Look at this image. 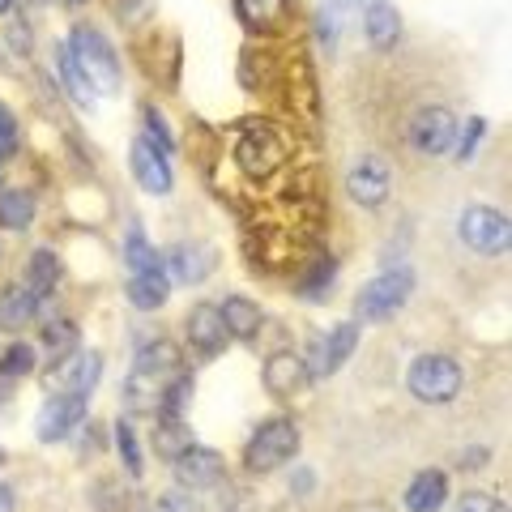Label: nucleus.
Returning <instances> with one entry per match:
<instances>
[{"label": "nucleus", "instance_id": "obj_25", "mask_svg": "<svg viewBox=\"0 0 512 512\" xmlns=\"http://www.w3.org/2000/svg\"><path fill=\"white\" fill-rule=\"evenodd\" d=\"M35 308L39 299L26 291V286H9V291H0V329H22L35 320Z\"/></svg>", "mask_w": 512, "mask_h": 512}, {"label": "nucleus", "instance_id": "obj_36", "mask_svg": "<svg viewBox=\"0 0 512 512\" xmlns=\"http://www.w3.org/2000/svg\"><path fill=\"white\" fill-rule=\"evenodd\" d=\"M453 512H508V508H504V500H495L487 491H466Z\"/></svg>", "mask_w": 512, "mask_h": 512}, {"label": "nucleus", "instance_id": "obj_41", "mask_svg": "<svg viewBox=\"0 0 512 512\" xmlns=\"http://www.w3.org/2000/svg\"><path fill=\"white\" fill-rule=\"evenodd\" d=\"M325 9L333 13H355V9H367V5H376V0H320Z\"/></svg>", "mask_w": 512, "mask_h": 512}, {"label": "nucleus", "instance_id": "obj_17", "mask_svg": "<svg viewBox=\"0 0 512 512\" xmlns=\"http://www.w3.org/2000/svg\"><path fill=\"white\" fill-rule=\"evenodd\" d=\"M133 372H137L141 380L167 384L175 372H180V346L167 342V338H158V342H150V346H141V350H137Z\"/></svg>", "mask_w": 512, "mask_h": 512}, {"label": "nucleus", "instance_id": "obj_23", "mask_svg": "<svg viewBox=\"0 0 512 512\" xmlns=\"http://www.w3.org/2000/svg\"><path fill=\"white\" fill-rule=\"evenodd\" d=\"M56 64H60V77H64V90H69V99L77 103V107H94L99 103V94H94V86H90V77L82 73V64H77V56H73V47L69 43H60L56 47Z\"/></svg>", "mask_w": 512, "mask_h": 512}, {"label": "nucleus", "instance_id": "obj_18", "mask_svg": "<svg viewBox=\"0 0 512 512\" xmlns=\"http://www.w3.org/2000/svg\"><path fill=\"white\" fill-rule=\"evenodd\" d=\"M235 13L256 35H274L291 18V0H235Z\"/></svg>", "mask_w": 512, "mask_h": 512}, {"label": "nucleus", "instance_id": "obj_43", "mask_svg": "<svg viewBox=\"0 0 512 512\" xmlns=\"http://www.w3.org/2000/svg\"><path fill=\"white\" fill-rule=\"evenodd\" d=\"M13 504H18V500H13V487L0 483V512H13Z\"/></svg>", "mask_w": 512, "mask_h": 512}, {"label": "nucleus", "instance_id": "obj_42", "mask_svg": "<svg viewBox=\"0 0 512 512\" xmlns=\"http://www.w3.org/2000/svg\"><path fill=\"white\" fill-rule=\"evenodd\" d=\"M483 461H487V448H470L461 466H466V470H478V466H483Z\"/></svg>", "mask_w": 512, "mask_h": 512}, {"label": "nucleus", "instance_id": "obj_33", "mask_svg": "<svg viewBox=\"0 0 512 512\" xmlns=\"http://www.w3.org/2000/svg\"><path fill=\"white\" fill-rule=\"evenodd\" d=\"M116 448H120V457H124V470L141 478V470H146V461H141V448H137V436H133V427L128 423H116Z\"/></svg>", "mask_w": 512, "mask_h": 512}, {"label": "nucleus", "instance_id": "obj_34", "mask_svg": "<svg viewBox=\"0 0 512 512\" xmlns=\"http://www.w3.org/2000/svg\"><path fill=\"white\" fill-rule=\"evenodd\" d=\"M146 141L154 150H163V154H171L175 150V137H171V128H167V120L158 116L154 107H146Z\"/></svg>", "mask_w": 512, "mask_h": 512}, {"label": "nucleus", "instance_id": "obj_15", "mask_svg": "<svg viewBox=\"0 0 512 512\" xmlns=\"http://www.w3.org/2000/svg\"><path fill=\"white\" fill-rule=\"evenodd\" d=\"M261 380H265V389L274 393V397H291V393H299L312 376H308V367H303V355H295V350H278V355L265 359Z\"/></svg>", "mask_w": 512, "mask_h": 512}, {"label": "nucleus", "instance_id": "obj_20", "mask_svg": "<svg viewBox=\"0 0 512 512\" xmlns=\"http://www.w3.org/2000/svg\"><path fill=\"white\" fill-rule=\"evenodd\" d=\"M167 265H171V274L180 282H205V274L214 269V248H205V244H175L167 252Z\"/></svg>", "mask_w": 512, "mask_h": 512}, {"label": "nucleus", "instance_id": "obj_5", "mask_svg": "<svg viewBox=\"0 0 512 512\" xmlns=\"http://www.w3.org/2000/svg\"><path fill=\"white\" fill-rule=\"evenodd\" d=\"M235 163H239V171H244L248 180H269L274 171H282L286 146L278 141L274 128L252 124V128H244V137L235 141Z\"/></svg>", "mask_w": 512, "mask_h": 512}, {"label": "nucleus", "instance_id": "obj_22", "mask_svg": "<svg viewBox=\"0 0 512 512\" xmlns=\"http://www.w3.org/2000/svg\"><path fill=\"white\" fill-rule=\"evenodd\" d=\"M363 30H367V43L380 47V52H389V47L397 43V35H402V13H397L393 5H384V0H376V5H367Z\"/></svg>", "mask_w": 512, "mask_h": 512}, {"label": "nucleus", "instance_id": "obj_16", "mask_svg": "<svg viewBox=\"0 0 512 512\" xmlns=\"http://www.w3.org/2000/svg\"><path fill=\"white\" fill-rule=\"evenodd\" d=\"M167 299H171V278L163 265H150L128 278V303H133L137 312H158Z\"/></svg>", "mask_w": 512, "mask_h": 512}, {"label": "nucleus", "instance_id": "obj_29", "mask_svg": "<svg viewBox=\"0 0 512 512\" xmlns=\"http://www.w3.org/2000/svg\"><path fill=\"white\" fill-rule=\"evenodd\" d=\"M188 397H192V376L184 372H175L167 384H163V397H158V419H184V410H188Z\"/></svg>", "mask_w": 512, "mask_h": 512}, {"label": "nucleus", "instance_id": "obj_10", "mask_svg": "<svg viewBox=\"0 0 512 512\" xmlns=\"http://www.w3.org/2000/svg\"><path fill=\"white\" fill-rule=\"evenodd\" d=\"M103 376V359L94 355H64L52 363V372H47V393H94V384Z\"/></svg>", "mask_w": 512, "mask_h": 512}, {"label": "nucleus", "instance_id": "obj_38", "mask_svg": "<svg viewBox=\"0 0 512 512\" xmlns=\"http://www.w3.org/2000/svg\"><path fill=\"white\" fill-rule=\"evenodd\" d=\"M154 512H197V504H192V495H184V491H167Z\"/></svg>", "mask_w": 512, "mask_h": 512}, {"label": "nucleus", "instance_id": "obj_35", "mask_svg": "<svg viewBox=\"0 0 512 512\" xmlns=\"http://www.w3.org/2000/svg\"><path fill=\"white\" fill-rule=\"evenodd\" d=\"M18 120H13V111L0 103V163H5V158H13L18 154Z\"/></svg>", "mask_w": 512, "mask_h": 512}, {"label": "nucleus", "instance_id": "obj_19", "mask_svg": "<svg viewBox=\"0 0 512 512\" xmlns=\"http://www.w3.org/2000/svg\"><path fill=\"white\" fill-rule=\"evenodd\" d=\"M448 504V478L440 470H423L406 487V512H440Z\"/></svg>", "mask_w": 512, "mask_h": 512}, {"label": "nucleus", "instance_id": "obj_21", "mask_svg": "<svg viewBox=\"0 0 512 512\" xmlns=\"http://www.w3.org/2000/svg\"><path fill=\"white\" fill-rule=\"evenodd\" d=\"M222 325H227V333L231 338H239V342H252L256 333H261V308H256L252 299H244V295H231V299H222Z\"/></svg>", "mask_w": 512, "mask_h": 512}, {"label": "nucleus", "instance_id": "obj_14", "mask_svg": "<svg viewBox=\"0 0 512 512\" xmlns=\"http://www.w3.org/2000/svg\"><path fill=\"white\" fill-rule=\"evenodd\" d=\"M346 188H350V197H355L359 205H380L384 197H389V188H393L389 167H384L376 154H367V158H359V163L350 167Z\"/></svg>", "mask_w": 512, "mask_h": 512}, {"label": "nucleus", "instance_id": "obj_47", "mask_svg": "<svg viewBox=\"0 0 512 512\" xmlns=\"http://www.w3.org/2000/svg\"><path fill=\"white\" fill-rule=\"evenodd\" d=\"M0 406H5V393H0Z\"/></svg>", "mask_w": 512, "mask_h": 512}, {"label": "nucleus", "instance_id": "obj_24", "mask_svg": "<svg viewBox=\"0 0 512 512\" xmlns=\"http://www.w3.org/2000/svg\"><path fill=\"white\" fill-rule=\"evenodd\" d=\"M56 282H60V256L52 248H39L26 265V291L35 299H47L56 291Z\"/></svg>", "mask_w": 512, "mask_h": 512}, {"label": "nucleus", "instance_id": "obj_27", "mask_svg": "<svg viewBox=\"0 0 512 512\" xmlns=\"http://www.w3.org/2000/svg\"><path fill=\"white\" fill-rule=\"evenodd\" d=\"M333 282H338V261H333V256L325 252V256H316L312 269L299 278V295L308 299V303H320V299H329Z\"/></svg>", "mask_w": 512, "mask_h": 512}, {"label": "nucleus", "instance_id": "obj_40", "mask_svg": "<svg viewBox=\"0 0 512 512\" xmlns=\"http://www.w3.org/2000/svg\"><path fill=\"white\" fill-rule=\"evenodd\" d=\"M312 487H316V474H312L308 466H299V470L291 474V491H295V495H312Z\"/></svg>", "mask_w": 512, "mask_h": 512}, {"label": "nucleus", "instance_id": "obj_45", "mask_svg": "<svg viewBox=\"0 0 512 512\" xmlns=\"http://www.w3.org/2000/svg\"><path fill=\"white\" fill-rule=\"evenodd\" d=\"M56 5H82V0H56Z\"/></svg>", "mask_w": 512, "mask_h": 512}, {"label": "nucleus", "instance_id": "obj_26", "mask_svg": "<svg viewBox=\"0 0 512 512\" xmlns=\"http://www.w3.org/2000/svg\"><path fill=\"white\" fill-rule=\"evenodd\" d=\"M35 222V197L26 188H9L0 192V227L5 231H30Z\"/></svg>", "mask_w": 512, "mask_h": 512}, {"label": "nucleus", "instance_id": "obj_46", "mask_svg": "<svg viewBox=\"0 0 512 512\" xmlns=\"http://www.w3.org/2000/svg\"><path fill=\"white\" fill-rule=\"evenodd\" d=\"M0 466H5V448H0Z\"/></svg>", "mask_w": 512, "mask_h": 512}, {"label": "nucleus", "instance_id": "obj_37", "mask_svg": "<svg viewBox=\"0 0 512 512\" xmlns=\"http://www.w3.org/2000/svg\"><path fill=\"white\" fill-rule=\"evenodd\" d=\"M483 133H487L483 120H470V124H466V137L457 141V158H461V163H470V158H474V146L483 141Z\"/></svg>", "mask_w": 512, "mask_h": 512}, {"label": "nucleus", "instance_id": "obj_4", "mask_svg": "<svg viewBox=\"0 0 512 512\" xmlns=\"http://www.w3.org/2000/svg\"><path fill=\"white\" fill-rule=\"evenodd\" d=\"M299 453V427L291 419H269L265 427H256V436L248 440V470L252 474H269V470H278L286 466Z\"/></svg>", "mask_w": 512, "mask_h": 512}, {"label": "nucleus", "instance_id": "obj_28", "mask_svg": "<svg viewBox=\"0 0 512 512\" xmlns=\"http://www.w3.org/2000/svg\"><path fill=\"white\" fill-rule=\"evenodd\" d=\"M188 444H192V436H188L184 419H158V427H154V453H158V457L175 461Z\"/></svg>", "mask_w": 512, "mask_h": 512}, {"label": "nucleus", "instance_id": "obj_39", "mask_svg": "<svg viewBox=\"0 0 512 512\" xmlns=\"http://www.w3.org/2000/svg\"><path fill=\"white\" fill-rule=\"evenodd\" d=\"M116 9L124 13V22H141L150 13V0H116Z\"/></svg>", "mask_w": 512, "mask_h": 512}, {"label": "nucleus", "instance_id": "obj_31", "mask_svg": "<svg viewBox=\"0 0 512 512\" xmlns=\"http://www.w3.org/2000/svg\"><path fill=\"white\" fill-rule=\"evenodd\" d=\"M43 346H47V355L64 359V355H73L77 350V329L69 325V320H56V325H43Z\"/></svg>", "mask_w": 512, "mask_h": 512}, {"label": "nucleus", "instance_id": "obj_1", "mask_svg": "<svg viewBox=\"0 0 512 512\" xmlns=\"http://www.w3.org/2000/svg\"><path fill=\"white\" fill-rule=\"evenodd\" d=\"M414 295V274L406 265H397V269H384L380 278H372L359 291L355 299V316L367 320V325H376V320H393L397 312L406 308V299Z\"/></svg>", "mask_w": 512, "mask_h": 512}, {"label": "nucleus", "instance_id": "obj_32", "mask_svg": "<svg viewBox=\"0 0 512 512\" xmlns=\"http://www.w3.org/2000/svg\"><path fill=\"white\" fill-rule=\"evenodd\" d=\"M30 372H35V346L18 342V346H9L5 355H0V376L5 380H22Z\"/></svg>", "mask_w": 512, "mask_h": 512}, {"label": "nucleus", "instance_id": "obj_44", "mask_svg": "<svg viewBox=\"0 0 512 512\" xmlns=\"http://www.w3.org/2000/svg\"><path fill=\"white\" fill-rule=\"evenodd\" d=\"M13 9V0H0V13H9Z\"/></svg>", "mask_w": 512, "mask_h": 512}, {"label": "nucleus", "instance_id": "obj_30", "mask_svg": "<svg viewBox=\"0 0 512 512\" xmlns=\"http://www.w3.org/2000/svg\"><path fill=\"white\" fill-rule=\"evenodd\" d=\"M124 261L133 274H141V269H150V265H163V256H158L150 244H146V235H141V227L133 222L128 227V239H124Z\"/></svg>", "mask_w": 512, "mask_h": 512}, {"label": "nucleus", "instance_id": "obj_7", "mask_svg": "<svg viewBox=\"0 0 512 512\" xmlns=\"http://www.w3.org/2000/svg\"><path fill=\"white\" fill-rule=\"evenodd\" d=\"M457 116L448 107H423V111H414L410 116V128H406V137H410V146L427 154V158H440L457 146Z\"/></svg>", "mask_w": 512, "mask_h": 512}, {"label": "nucleus", "instance_id": "obj_3", "mask_svg": "<svg viewBox=\"0 0 512 512\" xmlns=\"http://www.w3.org/2000/svg\"><path fill=\"white\" fill-rule=\"evenodd\" d=\"M406 384H410V393L419 397V402L444 406V402H453V397L461 393V367L448 355H419L410 363Z\"/></svg>", "mask_w": 512, "mask_h": 512}, {"label": "nucleus", "instance_id": "obj_2", "mask_svg": "<svg viewBox=\"0 0 512 512\" xmlns=\"http://www.w3.org/2000/svg\"><path fill=\"white\" fill-rule=\"evenodd\" d=\"M69 47H73L77 64H82V73L90 77L94 94H116L120 90V60H116L111 43L99 35V30H94V26H77Z\"/></svg>", "mask_w": 512, "mask_h": 512}, {"label": "nucleus", "instance_id": "obj_8", "mask_svg": "<svg viewBox=\"0 0 512 512\" xmlns=\"http://www.w3.org/2000/svg\"><path fill=\"white\" fill-rule=\"evenodd\" d=\"M355 346H359V325H350V320H346V325H338L333 333H312L303 367H308L312 380H325V376L338 372L350 355H355Z\"/></svg>", "mask_w": 512, "mask_h": 512}, {"label": "nucleus", "instance_id": "obj_12", "mask_svg": "<svg viewBox=\"0 0 512 512\" xmlns=\"http://www.w3.org/2000/svg\"><path fill=\"white\" fill-rule=\"evenodd\" d=\"M171 470H175V483H180V487L201 491V487H214L218 478H222V457L214 453V448L188 444L184 453L171 461Z\"/></svg>", "mask_w": 512, "mask_h": 512}, {"label": "nucleus", "instance_id": "obj_6", "mask_svg": "<svg viewBox=\"0 0 512 512\" xmlns=\"http://www.w3.org/2000/svg\"><path fill=\"white\" fill-rule=\"evenodd\" d=\"M457 235H461V244L474 248L478 256H500L512 239V227L491 205H470V210L457 218Z\"/></svg>", "mask_w": 512, "mask_h": 512}, {"label": "nucleus", "instance_id": "obj_13", "mask_svg": "<svg viewBox=\"0 0 512 512\" xmlns=\"http://www.w3.org/2000/svg\"><path fill=\"white\" fill-rule=\"evenodd\" d=\"M128 163H133V175L137 184L150 192V197H167L171 192V167H167V154L154 150L146 137L133 141V150H128Z\"/></svg>", "mask_w": 512, "mask_h": 512}, {"label": "nucleus", "instance_id": "obj_11", "mask_svg": "<svg viewBox=\"0 0 512 512\" xmlns=\"http://www.w3.org/2000/svg\"><path fill=\"white\" fill-rule=\"evenodd\" d=\"M188 342L201 359H214V355L227 350L231 333H227V325H222V312L214 308V303H197V308L188 312Z\"/></svg>", "mask_w": 512, "mask_h": 512}, {"label": "nucleus", "instance_id": "obj_9", "mask_svg": "<svg viewBox=\"0 0 512 512\" xmlns=\"http://www.w3.org/2000/svg\"><path fill=\"white\" fill-rule=\"evenodd\" d=\"M86 410H90V393H52V402H47L35 419V436L43 444L73 436V427H82Z\"/></svg>", "mask_w": 512, "mask_h": 512}]
</instances>
